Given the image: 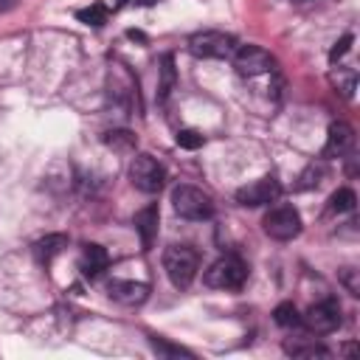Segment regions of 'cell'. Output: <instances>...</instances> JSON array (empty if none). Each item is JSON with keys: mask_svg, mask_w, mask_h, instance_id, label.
<instances>
[{"mask_svg": "<svg viewBox=\"0 0 360 360\" xmlns=\"http://www.w3.org/2000/svg\"><path fill=\"white\" fill-rule=\"evenodd\" d=\"M301 321L307 323L309 332H315V335H329V332H335V329L340 326V307H338L335 298H326V301L309 307Z\"/></svg>", "mask_w": 360, "mask_h": 360, "instance_id": "ba28073f", "label": "cell"}, {"mask_svg": "<svg viewBox=\"0 0 360 360\" xmlns=\"http://www.w3.org/2000/svg\"><path fill=\"white\" fill-rule=\"evenodd\" d=\"M107 262H110V256H107V250L101 248V245H96V242H87L84 248H82V256H79V267H82V273L84 276H98L104 267H107Z\"/></svg>", "mask_w": 360, "mask_h": 360, "instance_id": "4fadbf2b", "label": "cell"}, {"mask_svg": "<svg viewBox=\"0 0 360 360\" xmlns=\"http://www.w3.org/2000/svg\"><path fill=\"white\" fill-rule=\"evenodd\" d=\"M248 278V264L239 256H219L205 270V284L217 290H239Z\"/></svg>", "mask_w": 360, "mask_h": 360, "instance_id": "277c9868", "label": "cell"}, {"mask_svg": "<svg viewBox=\"0 0 360 360\" xmlns=\"http://www.w3.org/2000/svg\"><path fill=\"white\" fill-rule=\"evenodd\" d=\"M163 270H166L172 287L186 290V287H191V281L200 270V256L188 245H169L163 250Z\"/></svg>", "mask_w": 360, "mask_h": 360, "instance_id": "6da1fadb", "label": "cell"}, {"mask_svg": "<svg viewBox=\"0 0 360 360\" xmlns=\"http://www.w3.org/2000/svg\"><path fill=\"white\" fill-rule=\"evenodd\" d=\"M135 3H141V6H155L158 0H135Z\"/></svg>", "mask_w": 360, "mask_h": 360, "instance_id": "484cf974", "label": "cell"}, {"mask_svg": "<svg viewBox=\"0 0 360 360\" xmlns=\"http://www.w3.org/2000/svg\"><path fill=\"white\" fill-rule=\"evenodd\" d=\"M273 321H276L278 326L290 329V326H298V323H301V315H298V309H295L292 301H284V304H278V307L273 309Z\"/></svg>", "mask_w": 360, "mask_h": 360, "instance_id": "e0dca14e", "label": "cell"}, {"mask_svg": "<svg viewBox=\"0 0 360 360\" xmlns=\"http://www.w3.org/2000/svg\"><path fill=\"white\" fill-rule=\"evenodd\" d=\"M352 42H354V37H352V34H343V37H340V39L332 45V51H329V62H332V65H338V62H340V59L349 53Z\"/></svg>", "mask_w": 360, "mask_h": 360, "instance_id": "cb8c5ba5", "label": "cell"}, {"mask_svg": "<svg viewBox=\"0 0 360 360\" xmlns=\"http://www.w3.org/2000/svg\"><path fill=\"white\" fill-rule=\"evenodd\" d=\"M107 6L104 3H93V6H87V8H79L76 11V17H79V22H84V25H104L107 22Z\"/></svg>", "mask_w": 360, "mask_h": 360, "instance_id": "2e32d148", "label": "cell"}, {"mask_svg": "<svg viewBox=\"0 0 360 360\" xmlns=\"http://www.w3.org/2000/svg\"><path fill=\"white\" fill-rule=\"evenodd\" d=\"M129 39H138V42H146V37L141 31H129Z\"/></svg>", "mask_w": 360, "mask_h": 360, "instance_id": "d4e9b609", "label": "cell"}, {"mask_svg": "<svg viewBox=\"0 0 360 360\" xmlns=\"http://www.w3.org/2000/svg\"><path fill=\"white\" fill-rule=\"evenodd\" d=\"M107 292H110L112 301L127 304V307H135V304H143L146 301L149 287L143 281H121V278H115V281H110Z\"/></svg>", "mask_w": 360, "mask_h": 360, "instance_id": "7c38bea8", "label": "cell"}, {"mask_svg": "<svg viewBox=\"0 0 360 360\" xmlns=\"http://www.w3.org/2000/svg\"><path fill=\"white\" fill-rule=\"evenodd\" d=\"M172 208L183 217V219H194V222H202V219H211L214 214V200L197 188V186H174L172 188Z\"/></svg>", "mask_w": 360, "mask_h": 360, "instance_id": "7a4b0ae2", "label": "cell"}, {"mask_svg": "<svg viewBox=\"0 0 360 360\" xmlns=\"http://www.w3.org/2000/svg\"><path fill=\"white\" fill-rule=\"evenodd\" d=\"M284 352L292 357H329V349H323L321 343H287Z\"/></svg>", "mask_w": 360, "mask_h": 360, "instance_id": "ac0fdd59", "label": "cell"}, {"mask_svg": "<svg viewBox=\"0 0 360 360\" xmlns=\"http://www.w3.org/2000/svg\"><path fill=\"white\" fill-rule=\"evenodd\" d=\"M321 177H323V163H312V166H307L304 172H301V177H298V186L295 188H312V186H318L321 183Z\"/></svg>", "mask_w": 360, "mask_h": 360, "instance_id": "44dd1931", "label": "cell"}, {"mask_svg": "<svg viewBox=\"0 0 360 360\" xmlns=\"http://www.w3.org/2000/svg\"><path fill=\"white\" fill-rule=\"evenodd\" d=\"M129 180H132V186H135L138 191H143V194H158V191L163 188V183H166V169H163L152 155L141 152V155H135L132 163H129Z\"/></svg>", "mask_w": 360, "mask_h": 360, "instance_id": "5b68a950", "label": "cell"}, {"mask_svg": "<svg viewBox=\"0 0 360 360\" xmlns=\"http://www.w3.org/2000/svg\"><path fill=\"white\" fill-rule=\"evenodd\" d=\"M352 146H354V129H352L346 121H335V124H329L326 146H323V158H343Z\"/></svg>", "mask_w": 360, "mask_h": 360, "instance_id": "30bf717a", "label": "cell"}, {"mask_svg": "<svg viewBox=\"0 0 360 360\" xmlns=\"http://www.w3.org/2000/svg\"><path fill=\"white\" fill-rule=\"evenodd\" d=\"M354 202H357V197H354L352 188H338V191L329 197L326 208H329L332 214H346V211H354Z\"/></svg>", "mask_w": 360, "mask_h": 360, "instance_id": "9a60e30c", "label": "cell"}, {"mask_svg": "<svg viewBox=\"0 0 360 360\" xmlns=\"http://www.w3.org/2000/svg\"><path fill=\"white\" fill-rule=\"evenodd\" d=\"M172 87H174V65H172V56H163V68H160V98H166Z\"/></svg>", "mask_w": 360, "mask_h": 360, "instance_id": "603a6c76", "label": "cell"}, {"mask_svg": "<svg viewBox=\"0 0 360 360\" xmlns=\"http://www.w3.org/2000/svg\"><path fill=\"white\" fill-rule=\"evenodd\" d=\"M65 248H68V236H65V233H45L42 239L34 242V259H37L39 264H48V262L56 259Z\"/></svg>", "mask_w": 360, "mask_h": 360, "instance_id": "5bb4252c", "label": "cell"}, {"mask_svg": "<svg viewBox=\"0 0 360 360\" xmlns=\"http://www.w3.org/2000/svg\"><path fill=\"white\" fill-rule=\"evenodd\" d=\"M278 194H281V186H278V180L267 174V177H259V180H253V183H248V186L236 188V202H239V205H250V208H259V205H267V202H273Z\"/></svg>", "mask_w": 360, "mask_h": 360, "instance_id": "9c48e42d", "label": "cell"}, {"mask_svg": "<svg viewBox=\"0 0 360 360\" xmlns=\"http://www.w3.org/2000/svg\"><path fill=\"white\" fill-rule=\"evenodd\" d=\"M231 59H233L236 73H239V76H248V79L273 70V56H270L264 48H259V45H239Z\"/></svg>", "mask_w": 360, "mask_h": 360, "instance_id": "52a82bcc", "label": "cell"}, {"mask_svg": "<svg viewBox=\"0 0 360 360\" xmlns=\"http://www.w3.org/2000/svg\"><path fill=\"white\" fill-rule=\"evenodd\" d=\"M104 143L112 146V149H132L135 146V135L127 132V129H110V132H104Z\"/></svg>", "mask_w": 360, "mask_h": 360, "instance_id": "d6986e66", "label": "cell"}, {"mask_svg": "<svg viewBox=\"0 0 360 360\" xmlns=\"http://www.w3.org/2000/svg\"><path fill=\"white\" fill-rule=\"evenodd\" d=\"M149 343H152V349H155L158 354H169V357H191L188 349H183V346H172V343H166L163 338H149Z\"/></svg>", "mask_w": 360, "mask_h": 360, "instance_id": "7402d4cb", "label": "cell"}, {"mask_svg": "<svg viewBox=\"0 0 360 360\" xmlns=\"http://www.w3.org/2000/svg\"><path fill=\"white\" fill-rule=\"evenodd\" d=\"M174 141H177L180 149H200V146L205 143V138H202L197 129H180V132L174 135Z\"/></svg>", "mask_w": 360, "mask_h": 360, "instance_id": "ffe728a7", "label": "cell"}, {"mask_svg": "<svg viewBox=\"0 0 360 360\" xmlns=\"http://www.w3.org/2000/svg\"><path fill=\"white\" fill-rule=\"evenodd\" d=\"M236 48V39L225 31H197L188 39V51L197 59H231Z\"/></svg>", "mask_w": 360, "mask_h": 360, "instance_id": "3957f363", "label": "cell"}, {"mask_svg": "<svg viewBox=\"0 0 360 360\" xmlns=\"http://www.w3.org/2000/svg\"><path fill=\"white\" fill-rule=\"evenodd\" d=\"M264 225V233L276 242H290L301 233V214L292 208V205H276L264 214L262 219Z\"/></svg>", "mask_w": 360, "mask_h": 360, "instance_id": "8992f818", "label": "cell"}, {"mask_svg": "<svg viewBox=\"0 0 360 360\" xmlns=\"http://www.w3.org/2000/svg\"><path fill=\"white\" fill-rule=\"evenodd\" d=\"M158 222H160V211H158L155 202L146 205V208H141V211L132 217V225H135V233L141 236V248H143V250H149V248L155 245Z\"/></svg>", "mask_w": 360, "mask_h": 360, "instance_id": "8fae6325", "label": "cell"}]
</instances>
